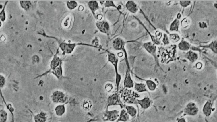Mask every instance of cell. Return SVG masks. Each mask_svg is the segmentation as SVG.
Masks as SVG:
<instances>
[{
	"mask_svg": "<svg viewBox=\"0 0 217 122\" xmlns=\"http://www.w3.org/2000/svg\"><path fill=\"white\" fill-rule=\"evenodd\" d=\"M199 108L195 103L190 102L188 103L184 109L185 115L189 116L196 115L199 113Z\"/></svg>",
	"mask_w": 217,
	"mask_h": 122,
	"instance_id": "obj_1",
	"label": "cell"
},
{
	"mask_svg": "<svg viewBox=\"0 0 217 122\" xmlns=\"http://www.w3.org/2000/svg\"><path fill=\"white\" fill-rule=\"evenodd\" d=\"M20 3L21 7L25 10H27L30 7L31 3L29 1H21Z\"/></svg>",
	"mask_w": 217,
	"mask_h": 122,
	"instance_id": "obj_17",
	"label": "cell"
},
{
	"mask_svg": "<svg viewBox=\"0 0 217 122\" xmlns=\"http://www.w3.org/2000/svg\"><path fill=\"white\" fill-rule=\"evenodd\" d=\"M127 113L132 117H135L137 115V109L133 106H127Z\"/></svg>",
	"mask_w": 217,
	"mask_h": 122,
	"instance_id": "obj_13",
	"label": "cell"
},
{
	"mask_svg": "<svg viewBox=\"0 0 217 122\" xmlns=\"http://www.w3.org/2000/svg\"><path fill=\"white\" fill-rule=\"evenodd\" d=\"M82 106L84 109H85V110H88L91 108V107L92 105L91 104L90 101L86 100V101H84V102H83Z\"/></svg>",
	"mask_w": 217,
	"mask_h": 122,
	"instance_id": "obj_23",
	"label": "cell"
},
{
	"mask_svg": "<svg viewBox=\"0 0 217 122\" xmlns=\"http://www.w3.org/2000/svg\"><path fill=\"white\" fill-rule=\"evenodd\" d=\"M135 88L136 91L140 93L145 92L147 90L146 84L144 83H136Z\"/></svg>",
	"mask_w": 217,
	"mask_h": 122,
	"instance_id": "obj_11",
	"label": "cell"
},
{
	"mask_svg": "<svg viewBox=\"0 0 217 122\" xmlns=\"http://www.w3.org/2000/svg\"><path fill=\"white\" fill-rule=\"evenodd\" d=\"M55 111L57 115H63L65 112V107L63 105H59L56 108Z\"/></svg>",
	"mask_w": 217,
	"mask_h": 122,
	"instance_id": "obj_15",
	"label": "cell"
},
{
	"mask_svg": "<svg viewBox=\"0 0 217 122\" xmlns=\"http://www.w3.org/2000/svg\"><path fill=\"white\" fill-rule=\"evenodd\" d=\"M124 85L126 87L128 88H132L134 87V83L133 80L131 79L130 74L127 75L125 81H124Z\"/></svg>",
	"mask_w": 217,
	"mask_h": 122,
	"instance_id": "obj_10",
	"label": "cell"
},
{
	"mask_svg": "<svg viewBox=\"0 0 217 122\" xmlns=\"http://www.w3.org/2000/svg\"><path fill=\"white\" fill-rule=\"evenodd\" d=\"M106 23H105V24H104V23L100 24H99L100 26H98V27H100V30H102L103 31H106L108 28V25Z\"/></svg>",
	"mask_w": 217,
	"mask_h": 122,
	"instance_id": "obj_27",
	"label": "cell"
},
{
	"mask_svg": "<svg viewBox=\"0 0 217 122\" xmlns=\"http://www.w3.org/2000/svg\"><path fill=\"white\" fill-rule=\"evenodd\" d=\"M203 113L206 117H209L212 113L213 111L212 104L210 101H207L203 108Z\"/></svg>",
	"mask_w": 217,
	"mask_h": 122,
	"instance_id": "obj_2",
	"label": "cell"
},
{
	"mask_svg": "<svg viewBox=\"0 0 217 122\" xmlns=\"http://www.w3.org/2000/svg\"><path fill=\"white\" fill-rule=\"evenodd\" d=\"M45 116L42 113L38 114L34 117L35 122H45Z\"/></svg>",
	"mask_w": 217,
	"mask_h": 122,
	"instance_id": "obj_20",
	"label": "cell"
},
{
	"mask_svg": "<svg viewBox=\"0 0 217 122\" xmlns=\"http://www.w3.org/2000/svg\"><path fill=\"white\" fill-rule=\"evenodd\" d=\"M170 41L172 43H176L179 42L180 41V36L177 34H171L170 35Z\"/></svg>",
	"mask_w": 217,
	"mask_h": 122,
	"instance_id": "obj_14",
	"label": "cell"
},
{
	"mask_svg": "<svg viewBox=\"0 0 217 122\" xmlns=\"http://www.w3.org/2000/svg\"><path fill=\"white\" fill-rule=\"evenodd\" d=\"M180 26V22L179 19L176 18L170 24V31L171 32H178Z\"/></svg>",
	"mask_w": 217,
	"mask_h": 122,
	"instance_id": "obj_8",
	"label": "cell"
},
{
	"mask_svg": "<svg viewBox=\"0 0 217 122\" xmlns=\"http://www.w3.org/2000/svg\"><path fill=\"white\" fill-rule=\"evenodd\" d=\"M217 41H213L210 44L206 46L207 48H209L213 52L216 53H217Z\"/></svg>",
	"mask_w": 217,
	"mask_h": 122,
	"instance_id": "obj_19",
	"label": "cell"
},
{
	"mask_svg": "<svg viewBox=\"0 0 217 122\" xmlns=\"http://www.w3.org/2000/svg\"><path fill=\"white\" fill-rule=\"evenodd\" d=\"M5 83V79L4 76L0 75V88L4 87Z\"/></svg>",
	"mask_w": 217,
	"mask_h": 122,
	"instance_id": "obj_26",
	"label": "cell"
},
{
	"mask_svg": "<svg viewBox=\"0 0 217 122\" xmlns=\"http://www.w3.org/2000/svg\"><path fill=\"white\" fill-rule=\"evenodd\" d=\"M151 100L149 98L146 97L144 98L143 99L140 100H138V104L140 105L141 108L144 109H147L151 105Z\"/></svg>",
	"mask_w": 217,
	"mask_h": 122,
	"instance_id": "obj_6",
	"label": "cell"
},
{
	"mask_svg": "<svg viewBox=\"0 0 217 122\" xmlns=\"http://www.w3.org/2000/svg\"><path fill=\"white\" fill-rule=\"evenodd\" d=\"M191 1H180L179 4L183 7H186L191 4Z\"/></svg>",
	"mask_w": 217,
	"mask_h": 122,
	"instance_id": "obj_24",
	"label": "cell"
},
{
	"mask_svg": "<svg viewBox=\"0 0 217 122\" xmlns=\"http://www.w3.org/2000/svg\"><path fill=\"white\" fill-rule=\"evenodd\" d=\"M8 2V1L6 2L5 4H4V7L2 9L0 12V28L2 25L3 23L5 22L6 18H7V15H6V11H5V8H6V5L7 4Z\"/></svg>",
	"mask_w": 217,
	"mask_h": 122,
	"instance_id": "obj_9",
	"label": "cell"
},
{
	"mask_svg": "<svg viewBox=\"0 0 217 122\" xmlns=\"http://www.w3.org/2000/svg\"><path fill=\"white\" fill-rule=\"evenodd\" d=\"M190 24V21L189 19L185 18L181 21V25L183 28L187 27Z\"/></svg>",
	"mask_w": 217,
	"mask_h": 122,
	"instance_id": "obj_22",
	"label": "cell"
},
{
	"mask_svg": "<svg viewBox=\"0 0 217 122\" xmlns=\"http://www.w3.org/2000/svg\"><path fill=\"white\" fill-rule=\"evenodd\" d=\"M7 119V113L4 110H0V122H6Z\"/></svg>",
	"mask_w": 217,
	"mask_h": 122,
	"instance_id": "obj_18",
	"label": "cell"
},
{
	"mask_svg": "<svg viewBox=\"0 0 217 122\" xmlns=\"http://www.w3.org/2000/svg\"><path fill=\"white\" fill-rule=\"evenodd\" d=\"M185 57L191 63H194L199 58V55L196 53L189 51L186 53Z\"/></svg>",
	"mask_w": 217,
	"mask_h": 122,
	"instance_id": "obj_4",
	"label": "cell"
},
{
	"mask_svg": "<svg viewBox=\"0 0 217 122\" xmlns=\"http://www.w3.org/2000/svg\"><path fill=\"white\" fill-rule=\"evenodd\" d=\"M177 122H186L185 119L184 118H181L179 119Z\"/></svg>",
	"mask_w": 217,
	"mask_h": 122,
	"instance_id": "obj_28",
	"label": "cell"
},
{
	"mask_svg": "<svg viewBox=\"0 0 217 122\" xmlns=\"http://www.w3.org/2000/svg\"><path fill=\"white\" fill-rule=\"evenodd\" d=\"M129 114L127 113V111H125V110H122L120 115V120L122 121L126 122L129 120Z\"/></svg>",
	"mask_w": 217,
	"mask_h": 122,
	"instance_id": "obj_16",
	"label": "cell"
},
{
	"mask_svg": "<svg viewBox=\"0 0 217 122\" xmlns=\"http://www.w3.org/2000/svg\"><path fill=\"white\" fill-rule=\"evenodd\" d=\"M178 46L180 50L184 51H189L190 48V44L185 40H181Z\"/></svg>",
	"mask_w": 217,
	"mask_h": 122,
	"instance_id": "obj_7",
	"label": "cell"
},
{
	"mask_svg": "<svg viewBox=\"0 0 217 122\" xmlns=\"http://www.w3.org/2000/svg\"><path fill=\"white\" fill-rule=\"evenodd\" d=\"M143 46L148 52L153 56H154L156 55V47L153 43L152 42H146L144 44Z\"/></svg>",
	"mask_w": 217,
	"mask_h": 122,
	"instance_id": "obj_3",
	"label": "cell"
},
{
	"mask_svg": "<svg viewBox=\"0 0 217 122\" xmlns=\"http://www.w3.org/2000/svg\"><path fill=\"white\" fill-rule=\"evenodd\" d=\"M202 64H201L200 62L198 63V64H197V65H196V67H197V68H198V69H200V68H201V67H202Z\"/></svg>",
	"mask_w": 217,
	"mask_h": 122,
	"instance_id": "obj_29",
	"label": "cell"
},
{
	"mask_svg": "<svg viewBox=\"0 0 217 122\" xmlns=\"http://www.w3.org/2000/svg\"><path fill=\"white\" fill-rule=\"evenodd\" d=\"M163 43L164 44H168L170 43L169 38L167 34H164L162 39Z\"/></svg>",
	"mask_w": 217,
	"mask_h": 122,
	"instance_id": "obj_25",
	"label": "cell"
},
{
	"mask_svg": "<svg viewBox=\"0 0 217 122\" xmlns=\"http://www.w3.org/2000/svg\"><path fill=\"white\" fill-rule=\"evenodd\" d=\"M146 86L147 88L151 91L153 92L155 90L156 88V84L153 81L151 80H147L146 82Z\"/></svg>",
	"mask_w": 217,
	"mask_h": 122,
	"instance_id": "obj_12",
	"label": "cell"
},
{
	"mask_svg": "<svg viewBox=\"0 0 217 122\" xmlns=\"http://www.w3.org/2000/svg\"><path fill=\"white\" fill-rule=\"evenodd\" d=\"M65 18V19L63 20V26L67 28L68 27L70 26V24H71V17H67Z\"/></svg>",
	"mask_w": 217,
	"mask_h": 122,
	"instance_id": "obj_21",
	"label": "cell"
},
{
	"mask_svg": "<svg viewBox=\"0 0 217 122\" xmlns=\"http://www.w3.org/2000/svg\"><path fill=\"white\" fill-rule=\"evenodd\" d=\"M127 9L131 13L135 14L138 11L139 8L137 5L133 1H129L126 4Z\"/></svg>",
	"mask_w": 217,
	"mask_h": 122,
	"instance_id": "obj_5",
	"label": "cell"
}]
</instances>
